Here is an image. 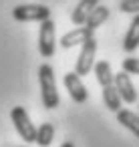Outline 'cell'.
I'll return each instance as SVG.
<instances>
[{"label": "cell", "instance_id": "obj_1", "mask_svg": "<svg viewBox=\"0 0 139 147\" xmlns=\"http://www.w3.org/2000/svg\"><path fill=\"white\" fill-rule=\"evenodd\" d=\"M38 85H40V99L45 109H57L61 103L59 91H57V81H55V69L45 63L38 67Z\"/></svg>", "mask_w": 139, "mask_h": 147}, {"label": "cell", "instance_id": "obj_2", "mask_svg": "<svg viewBox=\"0 0 139 147\" xmlns=\"http://www.w3.org/2000/svg\"><path fill=\"white\" fill-rule=\"evenodd\" d=\"M10 119H12V125H14L16 133L20 135V139L24 143H34L36 141V127L32 125V121H30V117H28L24 107H18V105L12 107Z\"/></svg>", "mask_w": 139, "mask_h": 147}, {"label": "cell", "instance_id": "obj_3", "mask_svg": "<svg viewBox=\"0 0 139 147\" xmlns=\"http://www.w3.org/2000/svg\"><path fill=\"white\" fill-rule=\"evenodd\" d=\"M12 18L18 22H43L51 18V8L45 4H18L12 8Z\"/></svg>", "mask_w": 139, "mask_h": 147}, {"label": "cell", "instance_id": "obj_4", "mask_svg": "<svg viewBox=\"0 0 139 147\" xmlns=\"http://www.w3.org/2000/svg\"><path fill=\"white\" fill-rule=\"evenodd\" d=\"M55 22L53 18H47L40 22V30H38V53L45 59H51L55 55L57 49V32H55Z\"/></svg>", "mask_w": 139, "mask_h": 147}, {"label": "cell", "instance_id": "obj_5", "mask_svg": "<svg viewBox=\"0 0 139 147\" xmlns=\"http://www.w3.org/2000/svg\"><path fill=\"white\" fill-rule=\"evenodd\" d=\"M95 55H97V40L93 36L85 45H81V53H79L77 63H75V73L79 77H85V75H89L93 71V67H95Z\"/></svg>", "mask_w": 139, "mask_h": 147}, {"label": "cell", "instance_id": "obj_6", "mask_svg": "<svg viewBox=\"0 0 139 147\" xmlns=\"http://www.w3.org/2000/svg\"><path fill=\"white\" fill-rule=\"evenodd\" d=\"M63 83H65V87H67V91H69L71 99H73L77 105L87 103V99H89L87 87H85V83L81 81V77H79L75 71H73V73H67V75L63 77Z\"/></svg>", "mask_w": 139, "mask_h": 147}, {"label": "cell", "instance_id": "obj_7", "mask_svg": "<svg viewBox=\"0 0 139 147\" xmlns=\"http://www.w3.org/2000/svg\"><path fill=\"white\" fill-rule=\"evenodd\" d=\"M113 85H115V89H117V93H119L121 101H125V103H129V105H133V103L137 101L135 85L131 83V79H129V75H127L125 71H121V73H117V75H115Z\"/></svg>", "mask_w": 139, "mask_h": 147}, {"label": "cell", "instance_id": "obj_8", "mask_svg": "<svg viewBox=\"0 0 139 147\" xmlns=\"http://www.w3.org/2000/svg\"><path fill=\"white\" fill-rule=\"evenodd\" d=\"M89 38H93V30L83 24V26H77V28L65 32L63 38L59 40V45H61L63 49H73V47H77V45H85Z\"/></svg>", "mask_w": 139, "mask_h": 147}, {"label": "cell", "instance_id": "obj_9", "mask_svg": "<svg viewBox=\"0 0 139 147\" xmlns=\"http://www.w3.org/2000/svg\"><path fill=\"white\" fill-rule=\"evenodd\" d=\"M139 47V14H133V20L123 36V51L125 53H135Z\"/></svg>", "mask_w": 139, "mask_h": 147}, {"label": "cell", "instance_id": "obj_10", "mask_svg": "<svg viewBox=\"0 0 139 147\" xmlns=\"http://www.w3.org/2000/svg\"><path fill=\"white\" fill-rule=\"evenodd\" d=\"M99 4V0H79V4L75 6V10L71 12V22L77 26H83L87 16L91 14V10Z\"/></svg>", "mask_w": 139, "mask_h": 147}, {"label": "cell", "instance_id": "obj_11", "mask_svg": "<svg viewBox=\"0 0 139 147\" xmlns=\"http://www.w3.org/2000/svg\"><path fill=\"white\" fill-rule=\"evenodd\" d=\"M117 123H121L125 129H129L137 139H139V115L129 111V109H119L117 111Z\"/></svg>", "mask_w": 139, "mask_h": 147}, {"label": "cell", "instance_id": "obj_12", "mask_svg": "<svg viewBox=\"0 0 139 147\" xmlns=\"http://www.w3.org/2000/svg\"><path fill=\"white\" fill-rule=\"evenodd\" d=\"M109 18V8L105 6V4H97L93 10H91V14L87 16V20H85V26L87 28H91L93 32L99 28V26H103V22Z\"/></svg>", "mask_w": 139, "mask_h": 147}, {"label": "cell", "instance_id": "obj_13", "mask_svg": "<svg viewBox=\"0 0 139 147\" xmlns=\"http://www.w3.org/2000/svg\"><path fill=\"white\" fill-rule=\"evenodd\" d=\"M93 71H95L97 83H99L101 87H109V85H113L115 75H113V69H111V65H109L107 61H99V63H95Z\"/></svg>", "mask_w": 139, "mask_h": 147}, {"label": "cell", "instance_id": "obj_14", "mask_svg": "<svg viewBox=\"0 0 139 147\" xmlns=\"http://www.w3.org/2000/svg\"><path fill=\"white\" fill-rule=\"evenodd\" d=\"M103 103H105V107H107L109 111H113V113H117V111L121 109V103H123V101H121V97H119L115 85L103 87Z\"/></svg>", "mask_w": 139, "mask_h": 147}, {"label": "cell", "instance_id": "obj_15", "mask_svg": "<svg viewBox=\"0 0 139 147\" xmlns=\"http://www.w3.org/2000/svg\"><path fill=\"white\" fill-rule=\"evenodd\" d=\"M55 139V125L53 123H40L36 127V145L40 147H49Z\"/></svg>", "mask_w": 139, "mask_h": 147}, {"label": "cell", "instance_id": "obj_16", "mask_svg": "<svg viewBox=\"0 0 139 147\" xmlns=\"http://www.w3.org/2000/svg\"><path fill=\"white\" fill-rule=\"evenodd\" d=\"M121 71H125L127 75H137V77H139V59H135V57L123 59V63H121Z\"/></svg>", "mask_w": 139, "mask_h": 147}, {"label": "cell", "instance_id": "obj_17", "mask_svg": "<svg viewBox=\"0 0 139 147\" xmlns=\"http://www.w3.org/2000/svg\"><path fill=\"white\" fill-rule=\"evenodd\" d=\"M119 8L127 14H139V0H121Z\"/></svg>", "mask_w": 139, "mask_h": 147}, {"label": "cell", "instance_id": "obj_18", "mask_svg": "<svg viewBox=\"0 0 139 147\" xmlns=\"http://www.w3.org/2000/svg\"><path fill=\"white\" fill-rule=\"evenodd\" d=\"M61 147H75V143H73V141H65Z\"/></svg>", "mask_w": 139, "mask_h": 147}, {"label": "cell", "instance_id": "obj_19", "mask_svg": "<svg viewBox=\"0 0 139 147\" xmlns=\"http://www.w3.org/2000/svg\"><path fill=\"white\" fill-rule=\"evenodd\" d=\"M20 147H26V145H20Z\"/></svg>", "mask_w": 139, "mask_h": 147}]
</instances>
